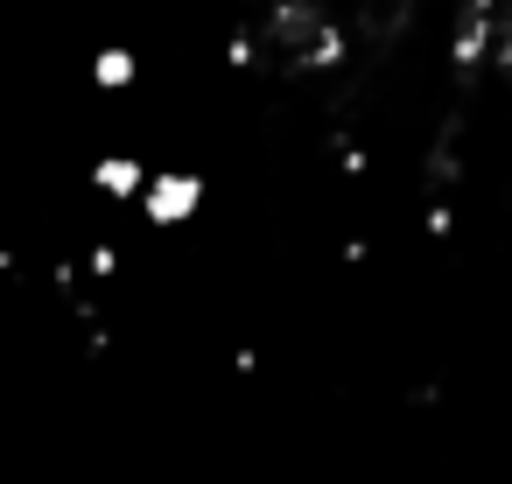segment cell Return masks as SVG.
Returning a JSON list of instances; mask_svg holds the SVG:
<instances>
[{"label": "cell", "instance_id": "6da1fadb", "mask_svg": "<svg viewBox=\"0 0 512 484\" xmlns=\"http://www.w3.org/2000/svg\"><path fill=\"white\" fill-rule=\"evenodd\" d=\"M197 204H204V176H190V169H162V176H148V190H141L148 225H190Z\"/></svg>", "mask_w": 512, "mask_h": 484}, {"label": "cell", "instance_id": "7a4b0ae2", "mask_svg": "<svg viewBox=\"0 0 512 484\" xmlns=\"http://www.w3.org/2000/svg\"><path fill=\"white\" fill-rule=\"evenodd\" d=\"M92 183H99L106 197H120V204H141V190H148V169H141L134 155H106V162L92 169Z\"/></svg>", "mask_w": 512, "mask_h": 484}, {"label": "cell", "instance_id": "3957f363", "mask_svg": "<svg viewBox=\"0 0 512 484\" xmlns=\"http://www.w3.org/2000/svg\"><path fill=\"white\" fill-rule=\"evenodd\" d=\"M134 78H141V57H134V50H120V43H113V50H99V57H92V85H99V92H127Z\"/></svg>", "mask_w": 512, "mask_h": 484}, {"label": "cell", "instance_id": "277c9868", "mask_svg": "<svg viewBox=\"0 0 512 484\" xmlns=\"http://www.w3.org/2000/svg\"><path fill=\"white\" fill-rule=\"evenodd\" d=\"M85 274H92V281H113V274H120V246H106V239L85 246Z\"/></svg>", "mask_w": 512, "mask_h": 484}, {"label": "cell", "instance_id": "5b68a950", "mask_svg": "<svg viewBox=\"0 0 512 484\" xmlns=\"http://www.w3.org/2000/svg\"><path fill=\"white\" fill-rule=\"evenodd\" d=\"M421 225H428V239H449V232H456V211H449V204H428Z\"/></svg>", "mask_w": 512, "mask_h": 484}, {"label": "cell", "instance_id": "8992f818", "mask_svg": "<svg viewBox=\"0 0 512 484\" xmlns=\"http://www.w3.org/2000/svg\"><path fill=\"white\" fill-rule=\"evenodd\" d=\"M225 64H232V71H253V36H232V43H225Z\"/></svg>", "mask_w": 512, "mask_h": 484}]
</instances>
